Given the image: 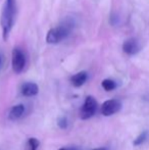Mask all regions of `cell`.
<instances>
[{
    "label": "cell",
    "mask_w": 149,
    "mask_h": 150,
    "mask_svg": "<svg viewBox=\"0 0 149 150\" xmlns=\"http://www.w3.org/2000/svg\"><path fill=\"white\" fill-rule=\"evenodd\" d=\"M22 94L26 97H31L35 96L39 92V87L36 83H33V82H27L24 85L22 86Z\"/></svg>",
    "instance_id": "52a82bcc"
},
{
    "label": "cell",
    "mask_w": 149,
    "mask_h": 150,
    "mask_svg": "<svg viewBox=\"0 0 149 150\" xmlns=\"http://www.w3.org/2000/svg\"><path fill=\"white\" fill-rule=\"evenodd\" d=\"M2 59H3V58H2V54H1V52H0V67H1V64H2Z\"/></svg>",
    "instance_id": "9a60e30c"
},
{
    "label": "cell",
    "mask_w": 149,
    "mask_h": 150,
    "mask_svg": "<svg viewBox=\"0 0 149 150\" xmlns=\"http://www.w3.org/2000/svg\"><path fill=\"white\" fill-rule=\"evenodd\" d=\"M57 125H58V127H59V128L66 129V127H68V119H66V117H60V119L58 120V122H57Z\"/></svg>",
    "instance_id": "4fadbf2b"
},
{
    "label": "cell",
    "mask_w": 149,
    "mask_h": 150,
    "mask_svg": "<svg viewBox=\"0 0 149 150\" xmlns=\"http://www.w3.org/2000/svg\"><path fill=\"white\" fill-rule=\"evenodd\" d=\"M27 64V56L25 51L20 47H16L12 50L11 54V67L16 74L24 71Z\"/></svg>",
    "instance_id": "3957f363"
},
{
    "label": "cell",
    "mask_w": 149,
    "mask_h": 150,
    "mask_svg": "<svg viewBox=\"0 0 149 150\" xmlns=\"http://www.w3.org/2000/svg\"><path fill=\"white\" fill-rule=\"evenodd\" d=\"M87 79H88V74L86 71H80V73L76 74V75H74L71 78V82H72V84L75 87L79 88L86 83Z\"/></svg>",
    "instance_id": "ba28073f"
},
{
    "label": "cell",
    "mask_w": 149,
    "mask_h": 150,
    "mask_svg": "<svg viewBox=\"0 0 149 150\" xmlns=\"http://www.w3.org/2000/svg\"><path fill=\"white\" fill-rule=\"evenodd\" d=\"M16 13V0H5L3 8H2L1 18L0 24L2 28V37L3 40L6 41L8 39L10 32L12 30V27L14 25Z\"/></svg>",
    "instance_id": "6da1fadb"
},
{
    "label": "cell",
    "mask_w": 149,
    "mask_h": 150,
    "mask_svg": "<svg viewBox=\"0 0 149 150\" xmlns=\"http://www.w3.org/2000/svg\"><path fill=\"white\" fill-rule=\"evenodd\" d=\"M73 29V24L71 22H64V24L57 27L50 29L46 35V42L49 44H57L62 40L66 39L68 36L71 34Z\"/></svg>",
    "instance_id": "7a4b0ae2"
},
{
    "label": "cell",
    "mask_w": 149,
    "mask_h": 150,
    "mask_svg": "<svg viewBox=\"0 0 149 150\" xmlns=\"http://www.w3.org/2000/svg\"><path fill=\"white\" fill-rule=\"evenodd\" d=\"M101 86L105 91H112L117 88V83L112 79H105L102 81Z\"/></svg>",
    "instance_id": "30bf717a"
},
{
    "label": "cell",
    "mask_w": 149,
    "mask_h": 150,
    "mask_svg": "<svg viewBox=\"0 0 149 150\" xmlns=\"http://www.w3.org/2000/svg\"><path fill=\"white\" fill-rule=\"evenodd\" d=\"M39 146H40V142L36 138L28 139V142H27V150H38Z\"/></svg>",
    "instance_id": "7c38bea8"
},
{
    "label": "cell",
    "mask_w": 149,
    "mask_h": 150,
    "mask_svg": "<svg viewBox=\"0 0 149 150\" xmlns=\"http://www.w3.org/2000/svg\"><path fill=\"white\" fill-rule=\"evenodd\" d=\"M121 109V101L117 100V99H109L106 100L102 103L101 105V113L104 117H110L115 113H117Z\"/></svg>",
    "instance_id": "5b68a950"
},
{
    "label": "cell",
    "mask_w": 149,
    "mask_h": 150,
    "mask_svg": "<svg viewBox=\"0 0 149 150\" xmlns=\"http://www.w3.org/2000/svg\"><path fill=\"white\" fill-rule=\"evenodd\" d=\"M58 150H73V149H68V148H60V149H58Z\"/></svg>",
    "instance_id": "2e32d148"
},
{
    "label": "cell",
    "mask_w": 149,
    "mask_h": 150,
    "mask_svg": "<svg viewBox=\"0 0 149 150\" xmlns=\"http://www.w3.org/2000/svg\"><path fill=\"white\" fill-rule=\"evenodd\" d=\"M93 150H107V149H106L105 147H99V148H95Z\"/></svg>",
    "instance_id": "5bb4252c"
},
{
    "label": "cell",
    "mask_w": 149,
    "mask_h": 150,
    "mask_svg": "<svg viewBox=\"0 0 149 150\" xmlns=\"http://www.w3.org/2000/svg\"><path fill=\"white\" fill-rule=\"evenodd\" d=\"M24 113H25V106L23 104H18L10 108L9 113H8V117L11 120H18L23 117Z\"/></svg>",
    "instance_id": "9c48e42d"
},
{
    "label": "cell",
    "mask_w": 149,
    "mask_h": 150,
    "mask_svg": "<svg viewBox=\"0 0 149 150\" xmlns=\"http://www.w3.org/2000/svg\"><path fill=\"white\" fill-rule=\"evenodd\" d=\"M141 49V46H140L139 42L137 41L134 38L131 39H128L127 41L124 42L123 44V50L125 53L129 54V55H134V54L138 53Z\"/></svg>",
    "instance_id": "8992f818"
},
{
    "label": "cell",
    "mask_w": 149,
    "mask_h": 150,
    "mask_svg": "<svg viewBox=\"0 0 149 150\" xmlns=\"http://www.w3.org/2000/svg\"><path fill=\"white\" fill-rule=\"evenodd\" d=\"M97 101L93 96H87L84 101L83 106L80 110V117L82 120H89L93 117L97 111Z\"/></svg>",
    "instance_id": "277c9868"
},
{
    "label": "cell",
    "mask_w": 149,
    "mask_h": 150,
    "mask_svg": "<svg viewBox=\"0 0 149 150\" xmlns=\"http://www.w3.org/2000/svg\"><path fill=\"white\" fill-rule=\"evenodd\" d=\"M148 132L147 131H144V132H142L141 134L139 135V136L137 137V138L134 140L133 144L135 145V146H139V145H142L144 144V143L146 142V140L148 139Z\"/></svg>",
    "instance_id": "8fae6325"
}]
</instances>
